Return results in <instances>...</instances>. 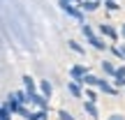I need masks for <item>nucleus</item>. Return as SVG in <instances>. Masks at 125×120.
Masks as SVG:
<instances>
[{
	"label": "nucleus",
	"mask_w": 125,
	"mask_h": 120,
	"mask_svg": "<svg viewBox=\"0 0 125 120\" xmlns=\"http://www.w3.org/2000/svg\"><path fill=\"white\" fill-rule=\"evenodd\" d=\"M81 35L86 37V42H88V44L93 46L95 51H107V49H109V44L104 42V37L95 35V30L88 26V23H81Z\"/></svg>",
	"instance_id": "f257e3e1"
},
{
	"label": "nucleus",
	"mask_w": 125,
	"mask_h": 120,
	"mask_svg": "<svg viewBox=\"0 0 125 120\" xmlns=\"http://www.w3.org/2000/svg\"><path fill=\"white\" fill-rule=\"evenodd\" d=\"M79 2H81V0H58L60 9H62V12L67 14V16L76 18L79 23H83V12L79 9Z\"/></svg>",
	"instance_id": "f03ea898"
},
{
	"label": "nucleus",
	"mask_w": 125,
	"mask_h": 120,
	"mask_svg": "<svg viewBox=\"0 0 125 120\" xmlns=\"http://www.w3.org/2000/svg\"><path fill=\"white\" fill-rule=\"evenodd\" d=\"M95 88H97L100 92L109 95V97H118V95H121V90H116V88H114V85H111V81H109L107 76H104V79L100 76V79H97V83H95Z\"/></svg>",
	"instance_id": "7ed1b4c3"
},
{
	"label": "nucleus",
	"mask_w": 125,
	"mask_h": 120,
	"mask_svg": "<svg viewBox=\"0 0 125 120\" xmlns=\"http://www.w3.org/2000/svg\"><path fill=\"white\" fill-rule=\"evenodd\" d=\"M97 30H100V37H107V39H109V42H114V44L118 42V30L111 26V23L102 21V23L97 26Z\"/></svg>",
	"instance_id": "20e7f679"
},
{
	"label": "nucleus",
	"mask_w": 125,
	"mask_h": 120,
	"mask_svg": "<svg viewBox=\"0 0 125 120\" xmlns=\"http://www.w3.org/2000/svg\"><path fill=\"white\" fill-rule=\"evenodd\" d=\"M28 104H30V106H35V109H42V111H49V99L42 97L40 92L28 95Z\"/></svg>",
	"instance_id": "39448f33"
},
{
	"label": "nucleus",
	"mask_w": 125,
	"mask_h": 120,
	"mask_svg": "<svg viewBox=\"0 0 125 120\" xmlns=\"http://www.w3.org/2000/svg\"><path fill=\"white\" fill-rule=\"evenodd\" d=\"M111 85L116 90H123L125 88V62L121 67H116V72H114V76H111Z\"/></svg>",
	"instance_id": "423d86ee"
},
{
	"label": "nucleus",
	"mask_w": 125,
	"mask_h": 120,
	"mask_svg": "<svg viewBox=\"0 0 125 120\" xmlns=\"http://www.w3.org/2000/svg\"><path fill=\"white\" fill-rule=\"evenodd\" d=\"M37 92H40L42 97L51 99V97H53V83H51L49 79H42V81H37Z\"/></svg>",
	"instance_id": "0eeeda50"
},
{
	"label": "nucleus",
	"mask_w": 125,
	"mask_h": 120,
	"mask_svg": "<svg viewBox=\"0 0 125 120\" xmlns=\"http://www.w3.org/2000/svg\"><path fill=\"white\" fill-rule=\"evenodd\" d=\"M86 72H88V67H86V65H81V62H76V65H72V67H70V79L79 83V81H81V76H83Z\"/></svg>",
	"instance_id": "6e6552de"
},
{
	"label": "nucleus",
	"mask_w": 125,
	"mask_h": 120,
	"mask_svg": "<svg viewBox=\"0 0 125 120\" xmlns=\"http://www.w3.org/2000/svg\"><path fill=\"white\" fill-rule=\"evenodd\" d=\"M23 90H26V95H32V92H37V81L32 79L30 74H23Z\"/></svg>",
	"instance_id": "1a4fd4ad"
},
{
	"label": "nucleus",
	"mask_w": 125,
	"mask_h": 120,
	"mask_svg": "<svg viewBox=\"0 0 125 120\" xmlns=\"http://www.w3.org/2000/svg\"><path fill=\"white\" fill-rule=\"evenodd\" d=\"M79 9H81V12L93 14V12H97V9H100V0H81V2H79Z\"/></svg>",
	"instance_id": "9d476101"
},
{
	"label": "nucleus",
	"mask_w": 125,
	"mask_h": 120,
	"mask_svg": "<svg viewBox=\"0 0 125 120\" xmlns=\"http://www.w3.org/2000/svg\"><path fill=\"white\" fill-rule=\"evenodd\" d=\"M83 113H86V116H88L90 120H100L97 104H93V102H83Z\"/></svg>",
	"instance_id": "9b49d317"
},
{
	"label": "nucleus",
	"mask_w": 125,
	"mask_h": 120,
	"mask_svg": "<svg viewBox=\"0 0 125 120\" xmlns=\"http://www.w3.org/2000/svg\"><path fill=\"white\" fill-rule=\"evenodd\" d=\"M67 92H70L74 99L83 97V88H81V83H76V81H70V83H67Z\"/></svg>",
	"instance_id": "f8f14e48"
},
{
	"label": "nucleus",
	"mask_w": 125,
	"mask_h": 120,
	"mask_svg": "<svg viewBox=\"0 0 125 120\" xmlns=\"http://www.w3.org/2000/svg\"><path fill=\"white\" fill-rule=\"evenodd\" d=\"M109 49H111V53H114V58H116V60H123L125 62V42H123V44H118V42H116V44L109 46Z\"/></svg>",
	"instance_id": "ddd939ff"
},
{
	"label": "nucleus",
	"mask_w": 125,
	"mask_h": 120,
	"mask_svg": "<svg viewBox=\"0 0 125 120\" xmlns=\"http://www.w3.org/2000/svg\"><path fill=\"white\" fill-rule=\"evenodd\" d=\"M100 69L104 72V76H114V72H116V65H114L111 60H102V62H100Z\"/></svg>",
	"instance_id": "4468645a"
},
{
	"label": "nucleus",
	"mask_w": 125,
	"mask_h": 120,
	"mask_svg": "<svg viewBox=\"0 0 125 120\" xmlns=\"http://www.w3.org/2000/svg\"><path fill=\"white\" fill-rule=\"evenodd\" d=\"M83 97H86V102H93V104H97V99H100L97 92H95L93 88H86V90H83Z\"/></svg>",
	"instance_id": "2eb2a0df"
},
{
	"label": "nucleus",
	"mask_w": 125,
	"mask_h": 120,
	"mask_svg": "<svg viewBox=\"0 0 125 120\" xmlns=\"http://www.w3.org/2000/svg\"><path fill=\"white\" fill-rule=\"evenodd\" d=\"M67 46H70L72 51H76V53H86V49L79 44V42H74V39H70V42H67Z\"/></svg>",
	"instance_id": "dca6fc26"
},
{
	"label": "nucleus",
	"mask_w": 125,
	"mask_h": 120,
	"mask_svg": "<svg viewBox=\"0 0 125 120\" xmlns=\"http://www.w3.org/2000/svg\"><path fill=\"white\" fill-rule=\"evenodd\" d=\"M58 120H76L67 109H58Z\"/></svg>",
	"instance_id": "f3484780"
},
{
	"label": "nucleus",
	"mask_w": 125,
	"mask_h": 120,
	"mask_svg": "<svg viewBox=\"0 0 125 120\" xmlns=\"http://www.w3.org/2000/svg\"><path fill=\"white\" fill-rule=\"evenodd\" d=\"M104 7H107L109 12H116V9H118V2H116V0H104Z\"/></svg>",
	"instance_id": "a211bd4d"
},
{
	"label": "nucleus",
	"mask_w": 125,
	"mask_h": 120,
	"mask_svg": "<svg viewBox=\"0 0 125 120\" xmlns=\"http://www.w3.org/2000/svg\"><path fill=\"white\" fill-rule=\"evenodd\" d=\"M7 118H12V113L7 111V106H5V104H0V120H7Z\"/></svg>",
	"instance_id": "6ab92c4d"
},
{
	"label": "nucleus",
	"mask_w": 125,
	"mask_h": 120,
	"mask_svg": "<svg viewBox=\"0 0 125 120\" xmlns=\"http://www.w3.org/2000/svg\"><path fill=\"white\" fill-rule=\"evenodd\" d=\"M107 120H125V113H109V116H107Z\"/></svg>",
	"instance_id": "aec40b11"
},
{
	"label": "nucleus",
	"mask_w": 125,
	"mask_h": 120,
	"mask_svg": "<svg viewBox=\"0 0 125 120\" xmlns=\"http://www.w3.org/2000/svg\"><path fill=\"white\" fill-rule=\"evenodd\" d=\"M118 39H123V42H125V21L121 23V28H118Z\"/></svg>",
	"instance_id": "412c9836"
},
{
	"label": "nucleus",
	"mask_w": 125,
	"mask_h": 120,
	"mask_svg": "<svg viewBox=\"0 0 125 120\" xmlns=\"http://www.w3.org/2000/svg\"><path fill=\"white\" fill-rule=\"evenodd\" d=\"M7 120H12V118H7Z\"/></svg>",
	"instance_id": "4be33fe9"
},
{
	"label": "nucleus",
	"mask_w": 125,
	"mask_h": 120,
	"mask_svg": "<svg viewBox=\"0 0 125 120\" xmlns=\"http://www.w3.org/2000/svg\"><path fill=\"white\" fill-rule=\"evenodd\" d=\"M123 90H125V88H123Z\"/></svg>",
	"instance_id": "5701e85b"
}]
</instances>
